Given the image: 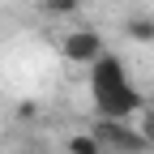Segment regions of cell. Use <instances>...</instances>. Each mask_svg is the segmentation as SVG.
<instances>
[{
	"mask_svg": "<svg viewBox=\"0 0 154 154\" xmlns=\"http://www.w3.org/2000/svg\"><path fill=\"white\" fill-rule=\"evenodd\" d=\"M94 99H99L103 116L107 120H128V116H137L141 111V94L128 86V77H124V64L116 60V56H99L94 60Z\"/></svg>",
	"mask_w": 154,
	"mask_h": 154,
	"instance_id": "cell-1",
	"label": "cell"
},
{
	"mask_svg": "<svg viewBox=\"0 0 154 154\" xmlns=\"http://www.w3.org/2000/svg\"><path fill=\"white\" fill-rule=\"evenodd\" d=\"M94 141H99L103 150H120V154H141V150L150 146L137 128H128L124 120H107V116L94 124Z\"/></svg>",
	"mask_w": 154,
	"mask_h": 154,
	"instance_id": "cell-2",
	"label": "cell"
},
{
	"mask_svg": "<svg viewBox=\"0 0 154 154\" xmlns=\"http://www.w3.org/2000/svg\"><path fill=\"white\" fill-rule=\"evenodd\" d=\"M60 56L73 60V64H94L103 56V34L90 30V26H77V30H69L60 38Z\"/></svg>",
	"mask_w": 154,
	"mask_h": 154,
	"instance_id": "cell-3",
	"label": "cell"
},
{
	"mask_svg": "<svg viewBox=\"0 0 154 154\" xmlns=\"http://www.w3.org/2000/svg\"><path fill=\"white\" fill-rule=\"evenodd\" d=\"M124 34L133 38V43H154V17H150V13L124 17Z\"/></svg>",
	"mask_w": 154,
	"mask_h": 154,
	"instance_id": "cell-4",
	"label": "cell"
},
{
	"mask_svg": "<svg viewBox=\"0 0 154 154\" xmlns=\"http://www.w3.org/2000/svg\"><path fill=\"white\" fill-rule=\"evenodd\" d=\"M64 150L69 154H107L99 141H94V133H73V137L64 141Z\"/></svg>",
	"mask_w": 154,
	"mask_h": 154,
	"instance_id": "cell-5",
	"label": "cell"
},
{
	"mask_svg": "<svg viewBox=\"0 0 154 154\" xmlns=\"http://www.w3.org/2000/svg\"><path fill=\"white\" fill-rule=\"evenodd\" d=\"M82 5H86V0H43V13L51 17V22H60V17H73Z\"/></svg>",
	"mask_w": 154,
	"mask_h": 154,
	"instance_id": "cell-6",
	"label": "cell"
},
{
	"mask_svg": "<svg viewBox=\"0 0 154 154\" xmlns=\"http://www.w3.org/2000/svg\"><path fill=\"white\" fill-rule=\"evenodd\" d=\"M137 133L154 146V103H141V124H137Z\"/></svg>",
	"mask_w": 154,
	"mask_h": 154,
	"instance_id": "cell-7",
	"label": "cell"
},
{
	"mask_svg": "<svg viewBox=\"0 0 154 154\" xmlns=\"http://www.w3.org/2000/svg\"><path fill=\"white\" fill-rule=\"evenodd\" d=\"M9 154H17V150H9Z\"/></svg>",
	"mask_w": 154,
	"mask_h": 154,
	"instance_id": "cell-8",
	"label": "cell"
}]
</instances>
